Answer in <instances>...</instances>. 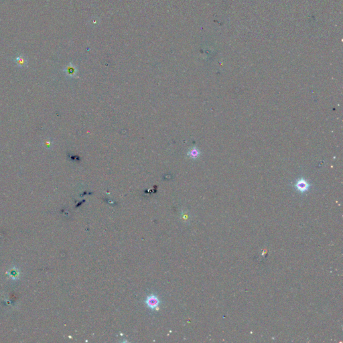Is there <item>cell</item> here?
Returning <instances> with one entry per match:
<instances>
[{
    "instance_id": "3957f363",
    "label": "cell",
    "mask_w": 343,
    "mask_h": 343,
    "mask_svg": "<svg viewBox=\"0 0 343 343\" xmlns=\"http://www.w3.org/2000/svg\"><path fill=\"white\" fill-rule=\"evenodd\" d=\"M15 62L20 67H24L27 65V60L23 56H18L15 59Z\"/></svg>"
},
{
    "instance_id": "277c9868",
    "label": "cell",
    "mask_w": 343,
    "mask_h": 343,
    "mask_svg": "<svg viewBox=\"0 0 343 343\" xmlns=\"http://www.w3.org/2000/svg\"><path fill=\"white\" fill-rule=\"evenodd\" d=\"M200 154H201V152H200L197 148H192V150H190L187 153L188 156L192 159H196L198 158L200 156Z\"/></svg>"
},
{
    "instance_id": "7a4b0ae2",
    "label": "cell",
    "mask_w": 343,
    "mask_h": 343,
    "mask_svg": "<svg viewBox=\"0 0 343 343\" xmlns=\"http://www.w3.org/2000/svg\"><path fill=\"white\" fill-rule=\"evenodd\" d=\"M295 186H296V188L297 189L298 192H300L301 193H304L307 192L308 190H309L310 185L306 180L301 178L297 181L296 185H295Z\"/></svg>"
},
{
    "instance_id": "6da1fadb",
    "label": "cell",
    "mask_w": 343,
    "mask_h": 343,
    "mask_svg": "<svg viewBox=\"0 0 343 343\" xmlns=\"http://www.w3.org/2000/svg\"><path fill=\"white\" fill-rule=\"evenodd\" d=\"M145 303L149 308H150L151 310H155L160 306L161 301L157 296H155L154 294H151L146 297Z\"/></svg>"
},
{
    "instance_id": "5b68a950",
    "label": "cell",
    "mask_w": 343,
    "mask_h": 343,
    "mask_svg": "<svg viewBox=\"0 0 343 343\" xmlns=\"http://www.w3.org/2000/svg\"><path fill=\"white\" fill-rule=\"evenodd\" d=\"M67 73H68V74L69 75L74 76V75L76 74V71H75V68H72V67H70V68H68Z\"/></svg>"
}]
</instances>
